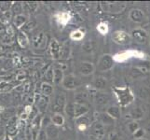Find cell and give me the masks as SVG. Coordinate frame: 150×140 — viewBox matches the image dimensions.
Here are the masks:
<instances>
[{
	"label": "cell",
	"mask_w": 150,
	"mask_h": 140,
	"mask_svg": "<svg viewBox=\"0 0 150 140\" xmlns=\"http://www.w3.org/2000/svg\"><path fill=\"white\" fill-rule=\"evenodd\" d=\"M129 16H130L132 21L135 23H142L144 18L143 11L140 9H132L130 12V14H129Z\"/></svg>",
	"instance_id": "cell-14"
},
{
	"label": "cell",
	"mask_w": 150,
	"mask_h": 140,
	"mask_svg": "<svg viewBox=\"0 0 150 140\" xmlns=\"http://www.w3.org/2000/svg\"><path fill=\"white\" fill-rule=\"evenodd\" d=\"M13 18V13L11 10H1L0 11V23L4 25H9V23Z\"/></svg>",
	"instance_id": "cell-10"
},
{
	"label": "cell",
	"mask_w": 150,
	"mask_h": 140,
	"mask_svg": "<svg viewBox=\"0 0 150 140\" xmlns=\"http://www.w3.org/2000/svg\"><path fill=\"white\" fill-rule=\"evenodd\" d=\"M71 20V15L68 12H61L56 15V21L59 24L65 26Z\"/></svg>",
	"instance_id": "cell-13"
},
{
	"label": "cell",
	"mask_w": 150,
	"mask_h": 140,
	"mask_svg": "<svg viewBox=\"0 0 150 140\" xmlns=\"http://www.w3.org/2000/svg\"><path fill=\"white\" fill-rule=\"evenodd\" d=\"M0 122H1V116H0Z\"/></svg>",
	"instance_id": "cell-40"
},
{
	"label": "cell",
	"mask_w": 150,
	"mask_h": 140,
	"mask_svg": "<svg viewBox=\"0 0 150 140\" xmlns=\"http://www.w3.org/2000/svg\"><path fill=\"white\" fill-rule=\"evenodd\" d=\"M0 82H1V80H0Z\"/></svg>",
	"instance_id": "cell-41"
},
{
	"label": "cell",
	"mask_w": 150,
	"mask_h": 140,
	"mask_svg": "<svg viewBox=\"0 0 150 140\" xmlns=\"http://www.w3.org/2000/svg\"><path fill=\"white\" fill-rule=\"evenodd\" d=\"M33 44L35 47H38V48H42L43 45L45 44V37L43 34H38L33 37Z\"/></svg>",
	"instance_id": "cell-17"
},
{
	"label": "cell",
	"mask_w": 150,
	"mask_h": 140,
	"mask_svg": "<svg viewBox=\"0 0 150 140\" xmlns=\"http://www.w3.org/2000/svg\"><path fill=\"white\" fill-rule=\"evenodd\" d=\"M0 140H1V139H0Z\"/></svg>",
	"instance_id": "cell-42"
},
{
	"label": "cell",
	"mask_w": 150,
	"mask_h": 140,
	"mask_svg": "<svg viewBox=\"0 0 150 140\" xmlns=\"http://www.w3.org/2000/svg\"><path fill=\"white\" fill-rule=\"evenodd\" d=\"M132 37L135 39L138 43H146L148 39V34L146 31H144L142 28H137L132 31Z\"/></svg>",
	"instance_id": "cell-6"
},
{
	"label": "cell",
	"mask_w": 150,
	"mask_h": 140,
	"mask_svg": "<svg viewBox=\"0 0 150 140\" xmlns=\"http://www.w3.org/2000/svg\"><path fill=\"white\" fill-rule=\"evenodd\" d=\"M106 113L113 119H118L120 117V110L117 107H111L107 109Z\"/></svg>",
	"instance_id": "cell-22"
},
{
	"label": "cell",
	"mask_w": 150,
	"mask_h": 140,
	"mask_svg": "<svg viewBox=\"0 0 150 140\" xmlns=\"http://www.w3.org/2000/svg\"><path fill=\"white\" fill-rule=\"evenodd\" d=\"M79 129L80 131H84L85 129H86V125H85V124H79Z\"/></svg>",
	"instance_id": "cell-37"
},
{
	"label": "cell",
	"mask_w": 150,
	"mask_h": 140,
	"mask_svg": "<svg viewBox=\"0 0 150 140\" xmlns=\"http://www.w3.org/2000/svg\"><path fill=\"white\" fill-rule=\"evenodd\" d=\"M37 116H38V109L35 107H33V109H32V111H31L30 115H29V118L35 119V118H37Z\"/></svg>",
	"instance_id": "cell-35"
},
{
	"label": "cell",
	"mask_w": 150,
	"mask_h": 140,
	"mask_svg": "<svg viewBox=\"0 0 150 140\" xmlns=\"http://www.w3.org/2000/svg\"><path fill=\"white\" fill-rule=\"evenodd\" d=\"M50 50L54 59H58L61 55V47L56 39H52L50 44Z\"/></svg>",
	"instance_id": "cell-9"
},
{
	"label": "cell",
	"mask_w": 150,
	"mask_h": 140,
	"mask_svg": "<svg viewBox=\"0 0 150 140\" xmlns=\"http://www.w3.org/2000/svg\"><path fill=\"white\" fill-rule=\"evenodd\" d=\"M51 122L56 126H62L64 123V118L61 113H55L54 115L51 117Z\"/></svg>",
	"instance_id": "cell-19"
},
{
	"label": "cell",
	"mask_w": 150,
	"mask_h": 140,
	"mask_svg": "<svg viewBox=\"0 0 150 140\" xmlns=\"http://www.w3.org/2000/svg\"><path fill=\"white\" fill-rule=\"evenodd\" d=\"M79 70V72L82 75L88 76V75L91 74L92 72L94 71V66H93V65L91 64V63H87V62H84V63L80 64Z\"/></svg>",
	"instance_id": "cell-12"
},
{
	"label": "cell",
	"mask_w": 150,
	"mask_h": 140,
	"mask_svg": "<svg viewBox=\"0 0 150 140\" xmlns=\"http://www.w3.org/2000/svg\"><path fill=\"white\" fill-rule=\"evenodd\" d=\"M27 23V17L23 14L21 15H16V16L13 17V24L14 27L16 29H21Z\"/></svg>",
	"instance_id": "cell-11"
},
{
	"label": "cell",
	"mask_w": 150,
	"mask_h": 140,
	"mask_svg": "<svg viewBox=\"0 0 150 140\" xmlns=\"http://www.w3.org/2000/svg\"><path fill=\"white\" fill-rule=\"evenodd\" d=\"M138 140H146V139H144V138H142V139H138Z\"/></svg>",
	"instance_id": "cell-39"
},
{
	"label": "cell",
	"mask_w": 150,
	"mask_h": 140,
	"mask_svg": "<svg viewBox=\"0 0 150 140\" xmlns=\"http://www.w3.org/2000/svg\"><path fill=\"white\" fill-rule=\"evenodd\" d=\"M144 134V131L143 130V129H139V130L134 134V137H135L136 139H142L143 138V136Z\"/></svg>",
	"instance_id": "cell-33"
},
{
	"label": "cell",
	"mask_w": 150,
	"mask_h": 140,
	"mask_svg": "<svg viewBox=\"0 0 150 140\" xmlns=\"http://www.w3.org/2000/svg\"><path fill=\"white\" fill-rule=\"evenodd\" d=\"M48 97H42V98H40L39 101H38V107L40 110H45V108L47 107V105H48Z\"/></svg>",
	"instance_id": "cell-26"
},
{
	"label": "cell",
	"mask_w": 150,
	"mask_h": 140,
	"mask_svg": "<svg viewBox=\"0 0 150 140\" xmlns=\"http://www.w3.org/2000/svg\"><path fill=\"white\" fill-rule=\"evenodd\" d=\"M64 76H63V71L60 69H55L54 70V77H53V82L55 84H60L61 82L64 80Z\"/></svg>",
	"instance_id": "cell-23"
},
{
	"label": "cell",
	"mask_w": 150,
	"mask_h": 140,
	"mask_svg": "<svg viewBox=\"0 0 150 140\" xmlns=\"http://www.w3.org/2000/svg\"><path fill=\"white\" fill-rule=\"evenodd\" d=\"M13 5V2H2L0 3V9L1 10H10Z\"/></svg>",
	"instance_id": "cell-30"
},
{
	"label": "cell",
	"mask_w": 150,
	"mask_h": 140,
	"mask_svg": "<svg viewBox=\"0 0 150 140\" xmlns=\"http://www.w3.org/2000/svg\"><path fill=\"white\" fill-rule=\"evenodd\" d=\"M88 111V108L84 107L83 105H79V104H75L73 108V113L75 117H80L83 116L84 114Z\"/></svg>",
	"instance_id": "cell-15"
},
{
	"label": "cell",
	"mask_w": 150,
	"mask_h": 140,
	"mask_svg": "<svg viewBox=\"0 0 150 140\" xmlns=\"http://www.w3.org/2000/svg\"><path fill=\"white\" fill-rule=\"evenodd\" d=\"M131 36L125 31L117 30L112 34V40L118 45H127L131 42Z\"/></svg>",
	"instance_id": "cell-3"
},
{
	"label": "cell",
	"mask_w": 150,
	"mask_h": 140,
	"mask_svg": "<svg viewBox=\"0 0 150 140\" xmlns=\"http://www.w3.org/2000/svg\"><path fill=\"white\" fill-rule=\"evenodd\" d=\"M6 32L10 38H15V36H16V30H15V27L12 26L11 24L8 25V26L6 27Z\"/></svg>",
	"instance_id": "cell-29"
},
{
	"label": "cell",
	"mask_w": 150,
	"mask_h": 140,
	"mask_svg": "<svg viewBox=\"0 0 150 140\" xmlns=\"http://www.w3.org/2000/svg\"><path fill=\"white\" fill-rule=\"evenodd\" d=\"M24 7L29 12H35L37 10L38 7V4L37 2H25L24 3Z\"/></svg>",
	"instance_id": "cell-25"
},
{
	"label": "cell",
	"mask_w": 150,
	"mask_h": 140,
	"mask_svg": "<svg viewBox=\"0 0 150 140\" xmlns=\"http://www.w3.org/2000/svg\"><path fill=\"white\" fill-rule=\"evenodd\" d=\"M15 84L8 81H1L0 82V93H6L14 89Z\"/></svg>",
	"instance_id": "cell-16"
},
{
	"label": "cell",
	"mask_w": 150,
	"mask_h": 140,
	"mask_svg": "<svg viewBox=\"0 0 150 140\" xmlns=\"http://www.w3.org/2000/svg\"><path fill=\"white\" fill-rule=\"evenodd\" d=\"M146 54L143 51L136 50H127L118 53L113 56L114 62H117V63H123L127 60H130L131 58H138V59H144Z\"/></svg>",
	"instance_id": "cell-2"
},
{
	"label": "cell",
	"mask_w": 150,
	"mask_h": 140,
	"mask_svg": "<svg viewBox=\"0 0 150 140\" xmlns=\"http://www.w3.org/2000/svg\"><path fill=\"white\" fill-rule=\"evenodd\" d=\"M17 42L20 45L21 48L25 49L29 46V38L26 33L23 30H19L17 34Z\"/></svg>",
	"instance_id": "cell-7"
},
{
	"label": "cell",
	"mask_w": 150,
	"mask_h": 140,
	"mask_svg": "<svg viewBox=\"0 0 150 140\" xmlns=\"http://www.w3.org/2000/svg\"><path fill=\"white\" fill-rule=\"evenodd\" d=\"M4 140H13V139L11 138V136H8V134H6V136L4 137Z\"/></svg>",
	"instance_id": "cell-38"
},
{
	"label": "cell",
	"mask_w": 150,
	"mask_h": 140,
	"mask_svg": "<svg viewBox=\"0 0 150 140\" xmlns=\"http://www.w3.org/2000/svg\"><path fill=\"white\" fill-rule=\"evenodd\" d=\"M106 84V82L105 81V80L103 79V77H98V79L94 81V87L97 88V89H102V88H105Z\"/></svg>",
	"instance_id": "cell-27"
},
{
	"label": "cell",
	"mask_w": 150,
	"mask_h": 140,
	"mask_svg": "<svg viewBox=\"0 0 150 140\" xmlns=\"http://www.w3.org/2000/svg\"><path fill=\"white\" fill-rule=\"evenodd\" d=\"M38 140H47V136H46L45 132H40L38 134Z\"/></svg>",
	"instance_id": "cell-36"
},
{
	"label": "cell",
	"mask_w": 150,
	"mask_h": 140,
	"mask_svg": "<svg viewBox=\"0 0 150 140\" xmlns=\"http://www.w3.org/2000/svg\"><path fill=\"white\" fill-rule=\"evenodd\" d=\"M0 116H1V121L8 122L12 117L16 116V109L14 107H10V108H4L2 112L0 113Z\"/></svg>",
	"instance_id": "cell-8"
},
{
	"label": "cell",
	"mask_w": 150,
	"mask_h": 140,
	"mask_svg": "<svg viewBox=\"0 0 150 140\" xmlns=\"http://www.w3.org/2000/svg\"><path fill=\"white\" fill-rule=\"evenodd\" d=\"M84 37H85L84 31H82L80 29L75 30L70 34V38L72 40H75V41H80L84 38Z\"/></svg>",
	"instance_id": "cell-18"
},
{
	"label": "cell",
	"mask_w": 150,
	"mask_h": 140,
	"mask_svg": "<svg viewBox=\"0 0 150 140\" xmlns=\"http://www.w3.org/2000/svg\"><path fill=\"white\" fill-rule=\"evenodd\" d=\"M113 92L117 96L118 104L121 107H127L134 100V95L132 90L129 87H121V88L115 87L113 88Z\"/></svg>",
	"instance_id": "cell-1"
},
{
	"label": "cell",
	"mask_w": 150,
	"mask_h": 140,
	"mask_svg": "<svg viewBox=\"0 0 150 140\" xmlns=\"http://www.w3.org/2000/svg\"><path fill=\"white\" fill-rule=\"evenodd\" d=\"M18 119H17V117L16 116H14V117H12L10 120L7 122V128L8 127H12V126H17L18 125Z\"/></svg>",
	"instance_id": "cell-31"
},
{
	"label": "cell",
	"mask_w": 150,
	"mask_h": 140,
	"mask_svg": "<svg viewBox=\"0 0 150 140\" xmlns=\"http://www.w3.org/2000/svg\"><path fill=\"white\" fill-rule=\"evenodd\" d=\"M97 31L99 32L101 35L105 36L108 31H109V27H108V24L106 23H100L97 25Z\"/></svg>",
	"instance_id": "cell-24"
},
{
	"label": "cell",
	"mask_w": 150,
	"mask_h": 140,
	"mask_svg": "<svg viewBox=\"0 0 150 140\" xmlns=\"http://www.w3.org/2000/svg\"><path fill=\"white\" fill-rule=\"evenodd\" d=\"M62 84H63V86L66 88V89L72 90L76 88L77 86H79L80 81L79 80V77H76L73 75H68L64 77V80L62 82Z\"/></svg>",
	"instance_id": "cell-4"
},
{
	"label": "cell",
	"mask_w": 150,
	"mask_h": 140,
	"mask_svg": "<svg viewBox=\"0 0 150 140\" xmlns=\"http://www.w3.org/2000/svg\"><path fill=\"white\" fill-rule=\"evenodd\" d=\"M113 57H110V55H103L98 63V68L101 71H106L113 66Z\"/></svg>",
	"instance_id": "cell-5"
},
{
	"label": "cell",
	"mask_w": 150,
	"mask_h": 140,
	"mask_svg": "<svg viewBox=\"0 0 150 140\" xmlns=\"http://www.w3.org/2000/svg\"><path fill=\"white\" fill-rule=\"evenodd\" d=\"M46 79H47L48 80L50 81H53V77H54V70L52 71V69H50L48 70L47 72H46Z\"/></svg>",
	"instance_id": "cell-32"
},
{
	"label": "cell",
	"mask_w": 150,
	"mask_h": 140,
	"mask_svg": "<svg viewBox=\"0 0 150 140\" xmlns=\"http://www.w3.org/2000/svg\"><path fill=\"white\" fill-rule=\"evenodd\" d=\"M129 130H130L132 134H135L139 129H140V126H139V124L136 122H130L129 123Z\"/></svg>",
	"instance_id": "cell-28"
},
{
	"label": "cell",
	"mask_w": 150,
	"mask_h": 140,
	"mask_svg": "<svg viewBox=\"0 0 150 140\" xmlns=\"http://www.w3.org/2000/svg\"><path fill=\"white\" fill-rule=\"evenodd\" d=\"M23 5L20 2H13V5L11 7V12L13 13L14 16L16 15H21L23 12Z\"/></svg>",
	"instance_id": "cell-21"
},
{
	"label": "cell",
	"mask_w": 150,
	"mask_h": 140,
	"mask_svg": "<svg viewBox=\"0 0 150 140\" xmlns=\"http://www.w3.org/2000/svg\"><path fill=\"white\" fill-rule=\"evenodd\" d=\"M6 132H7L6 128H5L3 125H1V124H0V139L4 138L5 136H6Z\"/></svg>",
	"instance_id": "cell-34"
},
{
	"label": "cell",
	"mask_w": 150,
	"mask_h": 140,
	"mask_svg": "<svg viewBox=\"0 0 150 140\" xmlns=\"http://www.w3.org/2000/svg\"><path fill=\"white\" fill-rule=\"evenodd\" d=\"M53 92V88L51 86L50 83H47V82H44L41 85V92H42V95L46 97H49L51 93Z\"/></svg>",
	"instance_id": "cell-20"
}]
</instances>
